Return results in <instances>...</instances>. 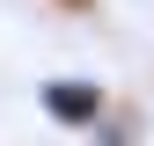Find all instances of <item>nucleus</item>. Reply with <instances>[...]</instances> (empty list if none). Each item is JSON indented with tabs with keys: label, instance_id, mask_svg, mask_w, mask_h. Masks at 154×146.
Wrapping results in <instances>:
<instances>
[{
	"label": "nucleus",
	"instance_id": "f257e3e1",
	"mask_svg": "<svg viewBox=\"0 0 154 146\" xmlns=\"http://www.w3.org/2000/svg\"><path fill=\"white\" fill-rule=\"evenodd\" d=\"M37 110H44L59 132H95V124L110 117V95H103V80H88V73H51V80L37 88Z\"/></svg>",
	"mask_w": 154,
	"mask_h": 146
},
{
	"label": "nucleus",
	"instance_id": "f03ea898",
	"mask_svg": "<svg viewBox=\"0 0 154 146\" xmlns=\"http://www.w3.org/2000/svg\"><path fill=\"white\" fill-rule=\"evenodd\" d=\"M147 139V117L140 110H110L103 124H95V146H140Z\"/></svg>",
	"mask_w": 154,
	"mask_h": 146
},
{
	"label": "nucleus",
	"instance_id": "7ed1b4c3",
	"mask_svg": "<svg viewBox=\"0 0 154 146\" xmlns=\"http://www.w3.org/2000/svg\"><path fill=\"white\" fill-rule=\"evenodd\" d=\"M59 15H95V0H51Z\"/></svg>",
	"mask_w": 154,
	"mask_h": 146
}]
</instances>
